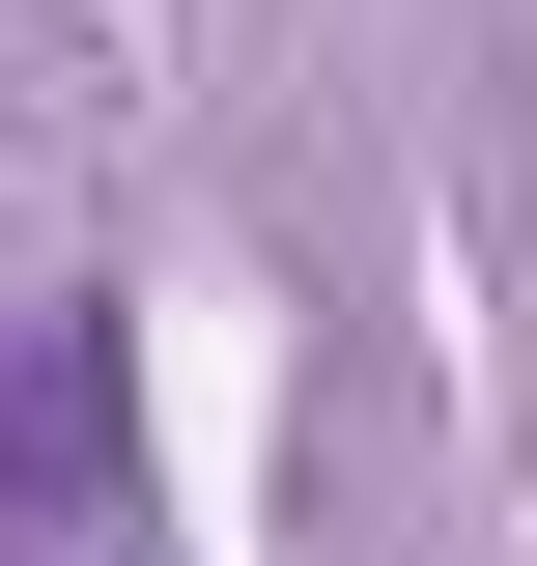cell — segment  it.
Segmentation results:
<instances>
[{"mask_svg": "<svg viewBox=\"0 0 537 566\" xmlns=\"http://www.w3.org/2000/svg\"><path fill=\"white\" fill-rule=\"evenodd\" d=\"M114 538V340L85 312H0V566Z\"/></svg>", "mask_w": 537, "mask_h": 566, "instance_id": "6da1fadb", "label": "cell"}]
</instances>
